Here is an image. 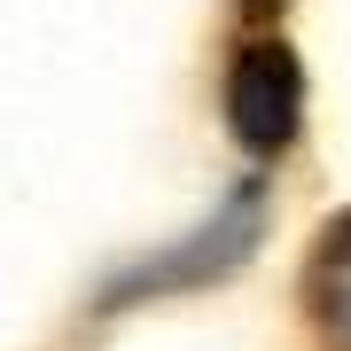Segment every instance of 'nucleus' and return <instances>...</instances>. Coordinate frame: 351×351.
I'll list each match as a JSON object with an SVG mask.
<instances>
[{
	"mask_svg": "<svg viewBox=\"0 0 351 351\" xmlns=\"http://www.w3.org/2000/svg\"><path fill=\"white\" fill-rule=\"evenodd\" d=\"M297 117H304L297 55H289L281 39H250V47L234 55V78H226V125H234V141L258 149V156H274V149H289Z\"/></svg>",
	"mask_w": 351,
	"mask_h": 351,
	"instance_id": "nucleus-1",
	"label": "nucleus"
},
{
	"mask_svg": "<svg viewBox=\"0 0 351 351\" xmlns=\"http://www.w3.org/2000/svg\"><path fill=\"white\" fill-rule=\"evenodd\" d=\"M304 313H313L328 351H351V211L328 219L313 265H304Z\"/></svg>",
	"mask_w": 351,
	"mask_h": 351,
	"instance_id": "nucleus-2",
	"label": "nucleus"
}]
</instances>
